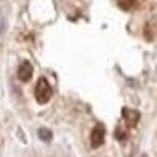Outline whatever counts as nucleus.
Returning <instances> with one entry per match:
<instances>
[{"instance_id": "nucleus-1", "label": "nucleus", "mask_w": 157, "mask_h": 157, "mask_svg": "<svg viewBox=\"0 0 157 157\" xmlns=\"http://www.w3.org/2000/svg\"><path fill=\"white\" fill-rule=\"evenodd\" d=\"M35 98L39 104H47L52 98V86L47 82V78L41 77L35 86Z\"/></svg>"}, {"instance_id": "nucleus-2", "label": "nucleus", "mask_w": 157, "mask_h": 157, "mask_svg": "<svg viewBox=\"0 0 157 157\" xmlns=\"http://www.w3.org/2000/svg\"><path fill=\"white\" fill-rule=\"evenodd\" d=\"M104 138H105V129H104L102 124H96L93 127V130H91V135H90L93 148H99L104 143Z\"/></svg>"}, {"instance_id": "nucleus-3", "label": "nucleus", "mask_w": 157, "mask_h": 157, "mask_svg": "<svg viewBox=\"0 0 157 157\" xmlns=\"http://www.w3.org/2000/svg\"><path fill=\"white\" fill-rule=\"evenodd\" d=\"M32 75H33V66H32V63H30V61H22L21 66H19V69H17L19 80L29 82L30 78H32Z\"/></svg>"}, {"instance_id": "nucleus-4", "label": "nucleus", "mask_w": 157, "mask_h": 157, "mask_svg": "<svg viewBox=\"0 0 157 157\" xmlns=\"http://www.w3.org/2000/svg\"><path fill=\"white\" fill-rule=\"evenodd\" d=\"M123 118L129 126H135L140 120V113L132 109H123Z\"/></svg>"}, {"instance_id": "nucleus-5", "label": "nucleus", "mask_w": 157, "mask_h": 157, "mask_svg": "<svg viewBox=\"0 0 157 157\" xmlns=\"http://www.w3.org/2000/svg\"><path fill=\"white\" fill-rule=\"evenodd\" d=\"M38 137L43 141H50L52 140V132L46 127H41V129H38Z\"/></svg>"}, {"instance_id": "nucleus-6", "label": "nucleus", "mask_w": 157, "mask_h": 157, "mask_svg": "<svg viewBox=\"0 0 157 157\" xmlns=\"http://www.w3.org/2000/svg\"><path fill=\"white\" fill-rule=\"evenodd\" d=\"M134 3H135V0H118V5H120L121 8H124V10H129Z\"/></svg>"}, {"instance_id": "nucleus-7", "label": "nucleus", "mask_w": 157, "mask_h": 157, "mask_svg": "<svg viewBox=\"0 0 157 157\" xmlns=\"http://www.w3.org/2000/svg\"><path fill=\"white\" fill-rule=\"evenodd\" d=\"M126 135H127V134H124V130H123V129H116L115 137H116L118 140H124V138H126Z\"/></svg>"}]
</instances>
